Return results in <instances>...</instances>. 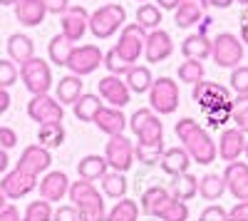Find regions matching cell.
I'll list each match as a JSON object with an SVG mask.
<instances>
[{
	"instance_id": "obj_29",
	"label": "cell",
	"mask_w": 248,
	"mask_h": 221,
	"mask_svg": "<svg viewBox=\"0 0 248 221\" xmlns=\"http://www.w3.org/2000/svg\"><path fill=\"white\" fill-rule=\"evenodd\" d=\"M82 97V77L77 75H65L57 82V90H55V99L65 107V105H75L77 99Z\"/></svg>"
},
{
	"instance_id": "obj_34",
	"label": "cell",
	"mask_w": 248,
	"mask_h": 221,
	"mask_svg": "<svg viewBox=\"0 0 248 221\" xmlns=\"http://www.w3.org/2000/svg\"><path fill=\"white\" fill-rule=\"evenodd\" d=\"M99 182H102V194H105V196L117 199V202L127 196L129 184H127V176H124L122 172H107L105 176L99 179Z\"/></svg>"
},
{
	"instance_id": "obj_45",
	"label": "cell",
	"mask_w": 248,
	"mask_h": 221,
	"mask_svg": "<svg viewBox=\"0 0 248 221\" xmlns=\"http://www.w3.org/2000/svg\"><path fill=\"white\" fill-rule=\"evenodd\" d=\"M231 90L236 95H248V67L246 65H238L231 72Z\"/></svg>"
},
{
	"instance_id": "obj_57",
	"label": "cell",
	"mask_w": 248,
	"mask_h": 221,
	"mask_svg": "<svg viewBox=\"0 0 248 221\" xmlns=\"http://www.w3.org/2000/svg\"><path fill=\"white\" fill-rule=\"evenodd\" d=\"M211 25H214V20H211L209 15H206V17L201 20V23H199V32H201V35H206V32H209V28H211Z\"/></svg>"
},
{
	"instance_id": "obj_46",
	"label": "cell",
	"mask_w": 248,
	"mask_h": 221,
	"mask_svg": "<svg viewBox=\"0 0 248 221\" xmlns=\"http://www.w3.org/2000/svg\"><path fill=\"white\" fill-rule=\"evenodd\" d=\"M199 221H229V211H226L221 204H209L201 211Z\"/></svg>"
},
{
	"instance_id": "obj_30",
	"label": "cell",
	"mask_w": 248,
	"mask_h": 221,
	"mask_svg": "<svg viewBox=\"0 0 248 221\" xmlns=\"http://www.w3.org/2000/svg\"><path fill=\"white\" fill-rule=\"evenodd\" d=\"M102 107H105V105H102V97L99 95L82 92V97L72 105V112H75V117L79 119V122H94V117H97V112Z\"/></svg>"
},
{
	"instance_id": "obj_43",
	"label": "cell",
	"mask_w": 248,
	"mask_h": 221,
	"mask_svg": "<svg viewBox=\"0 0 248 221\" xmlns=\"http://www.w3.org/2000/svg\"><path fill=\"white\" fill-rule=\"evenodd\" d=\"M186 219H189V206H186V202H179L174 196L167 204V209L159 214V221H186Z\"/></svg>"
},
{
	"instance_id": "obj_62",
	"label": "cell",
	"mask_w": 248,
	"mask_h": 221,
	"mask_svg": "<svg viewBox=\"0 0 248 221\" xmlns=\"http://www.w3.org/2000/svg\"><path fill=\"white\" fill-rule=\"evenodd\" d=\"M243 154H246V159H248V139H246V152H243Z\"/></svg>"
},
{
	"instance_id": "obj_9",
	"label": "cell",
	"mask_w": 248,
	"mask_h": 221,
	"mask_svg": "<svg viewBox=\"0 0 248 221\" xmlns=\"http://www.w3.org/2000/svg\"><path fill=\"white\" fill-rule=\"evenodd\" d=\"M102 157L107 159V164L112 167V172H122V174H127L132 169V164L137 162L132 139L124 137V134L109 137L107 144H105V154H102Z\"/></svg>"
},
{
	"instance_id": "obj_33",
	"label": "cell",
	"mask_w": 248,
	"mask_h": 221,
	"mask_svg": "<svg viewBox=\"0 0 248 221\" xmlns=\"http://www.w3.org/2000/svg\"><path fill=\"white\" fill-rule=\"evenodd\" d=\"M124 82H127L129 92L134 95H141V92H149L152 90V70L144 67V65H134L127 75H124Z\"/></svg>"
},
{
	"instance_id": "obj_12",
	"label": "cell",
	"mask_w": 248,
	"mask_h": 221,
	"mask_svg": "<svg viewBox=\"0 0 248 221\" xmlns=\"http://www.w3.org/2000/svg\"><path fill=\"white\" fill-rule=\"evenodd\" d=\"M102 60H105V52L99 50V45H79V47H72L65 67H70V72L77 77H85V75H92L102 65Z\"/></svg>"
},
{
	"instance_id": "obj_25",
	"label": "cell",
	"mask_w": 248,
	"mask_h": 221,
	"mask_svg": "<svg viewBox=\"0 0 248 221\" xmlns=\"http://www.w3.org/2000/svg\"><path fill=\"white\" fill-rule=\"evenodd\" d=\"M169 202H171L169 189H164V187H149L147 191L141 194V199H139V211L147 214V216L159 219V214L167 209Z\"/></svg>"
},
{
	"instance_id": "obj_32",
	"label": "cell",
	"mask_w": 248,
	"mask_h": 221,
	"mask_svg": "<svg viewBox=\"0 0 248 221\" xmlns=\"http://www.w3.org/2000/svg\"><path fill=\"white\" fill-rule=\"evenodd\" d=\"M226 191V182L221 174H203L199 179V196L203 202H218Z\"/></svg>"
},
{
	"instance_id": "obj_16",
	"label": "cell",
	"mask_w": 248,
	"mask_h": 221,
	"mask_svg": "<svg viewBox=\"0 0 248 221\" xmlns=\"http://www.w3.org/2000/svg\"><path fill=\"white\" fill-rule=\"evenodd\" d=\"M37 191L45 202H62L70 191V176L60 169H52V172H45L43 179H37Z\"/></svg>"
},
{
	"instance_id": "obj_37",
	"label": "cell",
	"mask_w": 248,
	"mask_h": 221,
	"mask_svg": "<svg viewBox=\"0 0 248 221\" xmlns=\"http://www.w3.org/2000/svg\"><path fill=\"white\" fill-rule=\"evenodd\" d=\"M137 25L144 28L147 32L159 30V25H161V8L154 5V3H144V5H139V10H137Z\"/></svg>"
},
{
	"instance_id": "obj_51",
	"label": "cell",
	"mask_w": 248,
	"mask_h": 221,
	"mask_svg": "<svg viewBox=\"0 0 248 221\" xmlns=\"http://www.w3.org/2000/svg\"><path fill=\"white\" fill-rule=\"evenodd\" d=\"M0 221H23V214H20L15 204H5L0 209Z\"/></svg>"
},
{
	"instance_id": "obj_14",
	"label": "cell",
	"mask_w": 248,
	"mask_h": 221,
	"mask_svg": "<svg viewBox=\"0 0 248 221\" xmlns=\"http://www.w3.org/2000/svg\"><path fill=\"white\" fill-rule=\"evenodd\" d=\"M50 164H52V154L43 144L25 147L23 154H20V159H17V169H23L25 174H32V176H40V174L50 172Z\"/></svg>"
},
{
	"instance_id": "obj_17",
	"label": "cell",
	"mask_w": 248,
	"mask_h": 221,
	"mask_svg": "<svg viewBox=\"0 0 248 221\" xmlns=\"http://www.w3.org/2000/svg\"><path fill=\"white\" fill-rule=\"evenodd\" d=\"M99 97H102V102H109V107H127L129 105V99H132V92L127 87V82H124L122 77L117 75H107V77H102L99 79Z\"/></svg>"
},
{
	"instance_id": "obj_58",
	"label": "cell",
	"mask_w": 248,
	"mask_h": 221,
	"mask_svg": "<svg viewBox=\"0 0 248 221\" xmlns=\"http://www.w3.org/2000/svg\"><path fill=\"white\" fill-rule=\"evenodd\" d=\"M241 43H248V17L241 23Z\"/></svg>"
},
{
	"instance_id": "obj_6",
	"label": "cell",
	"mask_w": 248,
	"mask_h": 221,
	"mask_svg": "<svg viewBox=\"0 0 248 221\" xmlns=\"http://www.w3.org/2000/svg\"><path fill=\"white\" fill-rule=\"evenodd\" d=\"M20 79H23L25 90L35 97V95H47L52 87V72L50 65L43 57H32L25 65H20Z\"/></svg>"
},
{
	"instance_id": "obj_40",
	"label": "cell",
	"mask_w": 248,
	"mask_h": 221,
	"mask_svg": "<svg viewBox=\"0 0 248 221\" xmlns=\"http://www.w3.org/2000/svg\"><path fill=\"white\" fill-rule=\"evenodd\" d=\"M231 119L243 134H248V95H238L236 99H231Z\"/></svg>"
},
{
	"instance_id": "obj_35",
	"label": "cell",
	"mask_w": 248,
	"mask_h": 221,
	"mask_svg": "<svg viewBox=\"0 0 248 221\" xmlns=\"http://www.w3.org/2000/svg\"><path fill=\"white\" fill-rule=\"evenodd\" d=\"M72 47H75L72 40H67L62 32H60V35H52V37H50V45H47V55H50V60H52V65L65 67Z\"/></svg>"
},
{
	"instance_id": "obj_36",
	"label": "cell",
	"mask_w": 248,
	"mask_h": 221,
	"mask_svg": "<svg viewBox=\"0 0 248 221\" xmlns=\"http://www.w3.org/2000/svg\"><path fill=\"white\" fill-rule=\"evenodd\" d=\"M105 221H139V204L124 196L107 211Z\"/></svg>"
},
{
	"instance_id": "obj_56",
	"label": "cell",
	"mask_w": 248,
	"mask_h": 221,
	"mask_svg": "<svg viewBox=\"0 0 248 221\" xmlns=\"http://www.w3.org/2000/svg\"><path fill=\"white\" fill-rule=\"evenodd\" d=\"M236 3V0H206V5H211V8H231Z\"/></svg>"
},
{
	"instance_id": "obj_11",
	"label": "cell",
	"mask_w": 248,
	"mask_h": 221,
	"mask_svg": "<svg viewBox=\"0 0 248 221\" xmlns=\"http://www.w3.org/2000/svg\"><path fill=\"white\" fill-rule=\"evenodd\" d=\"M144 43H147V30L139 28L137 23H127L122 28L119 43L114 45V50H117V55L122 60H127L129 65H134L137 60L144 55Z\"/></svg>"
},
{
	"instance_id": "obj_50",
	"label": "cell",
	"mask_w": 248,
	"mask_h": 221,
	"mask_svg": "<svg viewBox=\"0 0 248 221\" xmlns=\"http://www.w3.org/2000/svg\"><path fill=\"white\" fill-rule=\"evenodd\" d=\"M45 8L52 15H65L70 10V0H45Z\"/></svg>"
},
{
	"instance_id": "obj_27",
	"label": "cell",
	"mask_w": 248,
	"mask_h": 221,
	"mask_svg": "<svg viewBox=\"0 0 248 221\" xmlns=\"http://www.w3.org/2000/svg\"><path fill=\"white\" fill-rule=\"evenodd\" d=\"M181 52H184L186 60H199V63H203L206 57H211V40H209V35L191 32L189 37H184Z\"/></svg>"
},
{
	"instance_id": "obj_19",
	"label": "cell",
	"mask_w": 248,
	"mask_h": 221,
	"mask_svg": "<svg viewBox=\"0 0 248 221\" xmlns=\"http://www.w3.org/2000/svg\"><path fill=\"white\" fill-rule=\"evenodd\" d=\"M218 157L223 159L226 164H231V162H238L241 154L246 152V134L238 129V127H231V129H223L221 137H218Z\"/></svg>"
},
{
	"instance_id": "obj_60",
	"label": "cell",
	"mask_w": 248,
	"mask_h": 221,
	"mask_svg": "<svg viewBox=\"0 0 248 221\" xmlns=\"http://www.w3.org/2000/svg\"><path fill=\"white\" fill-rule=\"evenodd\" d=\"M5 202H8V199H5V194H3V191H0V209H3V206H5Z\"/></svg>"
},
{
	"instance_id": "obj_38",
	"label": "cell",
	"mask_w": 248,
	"mask_h": 221,
	"mask_svg": "<svg viewBox=\"0 0 248 221\" xmlns=\"http://www.w3.org/2000/svg\"><path fill=\"white\" fill-rule=\"evenodd\" d=\"M65 127L62 125H47V127H40L37 129V144H43L47 149H57L62 142H65Z\"/></svg>"
},
{
	"instance_id": "obj_54",
	"label": "cell",
	"mask_w": 248,
	"mask_h": 221,
	"mask_svg": "<svg viewBox=\"0 0 248 221\" xmlns=\"http://www.w3.org/2000/svg\"><path fill=\"white\" fill-rule=\"evenodd\" d=\"M179 3H181V0H156V5H159L161 10H176Z\"/></svg>"
},
{
	"instance_id": "obj_26",
	"label": "cell",
	"mask_w": 248,
	"mask_h": 221,
	"mask_svg": "<svg viewBox=\"0 0 248 221\" xmlns=\"http://www.w3.org/2000/svg\"><path fill=\"white\" fill-rule=\"evenodd\" d=\"M5 50H8V57L17 65H25L28 60L35 57V43L25 32H13L5 43Z\"/></svg>"
},
{
	"instance_id": "obj_48",
	"label": "cell",
	"mask_w": 248,
	"mask_h": 221,
	"mask_svg": "<svg viewBox=\"0 0 248 221\" xmlns=\"http://www.w3.org/2000/svg\"><path fill=\"white\" fill-rule=\"evenodd\" d=\"M52 221H79L77 206H72V204H65V206H57V209L52 211Z\"/></svg>"
},
{
	"instance_id": "obj_23",
	"label": "cell",
	"mask_w": 248,
	"mask_h": 221,
	"mask_svg": "<svg viewBox=\"0 0 248 221\" xmlns=\"http://www.w3.org/2000/svg\"><path fill=\"white\" fill-rule=\"evenodd\" d=\"M159 167L164 169V174L169 176H179V174H186L191 167V157L184 147H167L159 159Z\"/></svg>"
},
{
	"instance_id": "obj_59",
	"label": "cell",
	"mask_w": 248,
	"mask_h": 221,
	"mask_svg": "<svg viewBox=\"0 0 248 221\" xmlns=\"http://www.w3.org/2000/svg\"><path fill=\"white\" fill-rule=\"evenodd\" d=\"M0 5H17V0H0Z\"/></svg>"
},
{
	"instance_id": "obj_52",
	"label": "cell",
	"mask_w": 248,
	"mask_h": 221,
	"mask_svg": "<svg viewBox=\"0 0 248 221\" xmlns=\"http://www.w3.org/2000/svg\"><path fill=\"white\" fill-rule=\"evenodd\" d=\"M229 221H248V202H238L229 211Z\"/></svg>"
},
{
	"instance_id": "obj_39",
	"label": "cell",
	"mask_w": 248,
	"mask_h": 221,
	"mask_svg": "<svg viewBox=\"0 0 248 221\" xmlns=\"http://www.w3.org/2000/svg\"><path fill=\"white\" fill-rule=\"evenodd\" d=\"M176 75H179L181 82L194 87L196 82H201V79H203L206 70H203V63H199V60H184V63L179 65V70H176Z\"/></svg>"
},
{
	"instance_id": "obj_42",
	"label": "cell",
	"mask_w": 248,
	"mask_h": 221,
	"mask_svg": "<svg viewBox=\"0 0 248 221\" xmlns=\"http://www.w3.org/2000/svg\"><path fill=\"white\" fill-rule=\"evenodd\" d=\"M102 65L107 67V72H109V75H117V77H124V75H127V72L134 67V65H129V63H127V60H122V57L117 55V50H114V47L105 52V60H102Z\"/></svg>"
},
{
	"instance_id": "obj_24",
	"label": "cell",
	"mask_w": 248,
	"mask_h": 221,
	"mask_svg": "<svg viewBox=\"0 0 248 221\" xmlns=\"http://www.w3.org/2000/svg\"><path fill=\"white\" fill-rule=\"evenodd\" d=\"M45 15H47L45 0H17V5H15L17 23L25 28H37L45 20Z\"/></svg>"
},
{
	"instance_id": "obj_3",
	"label": "cell",
	"mask_w": 248,
	"mask_h": 221,
	"mask_svg": "<svg viewBox=\"0 0 248 221\" xmlns=\"http://www.w3.org/2000/svg\"><path fill=\"white\" fill-rule=\"evenodd\" d=\"M70 202L72 206H77L79 221H105L107 219V206L105 199H102V191L92 184V182H70Z\"/></svg>"
},
{
	"instance_id": "obj_10",
	"label": "cell",
	"mask_w": 248,
	"mask_h": 221,
	"mask_svg": "<svg viewBox=\"0 0 248 221\" xmlns=\"http://www.w3.org/2000/svg\"><path fill=\"white\" fill-rule=\"evenodd\" d=\"M28 117L32 119V122H37L40 127L62 125V119H65V107L50 95H35L28 102Z\"/></svg>"
},
{
	"instance_id": "obj_20",
	"label": "cell",
	"mask_w": 248,
	"mask_h": 221,
	"mask_svg": "<svg viewBox=\"0 0 248 221\" xmlns=\"http://www.w3.org/2000/svg\"><path fill=\"white\" fill-rule=\"evenodd\" d=\"M221 176L226 182V189L231 191V196H236L238 202H248V164L246 162L226 164Z\"/></svg>"
},
{
	"instance_id": "obj_22",
	"label": "cell",
	"mask_w": 248,
	"mask_h": 221,
	"mask_svg": "<svg viewBox=\"0 0 248 221\" xmlns=\"http://www.w3.org/2000/svg\"><path fill=\"white\" fill-rule=\"evenodd\" d=\"M206 0H181L179 8L174 10V23L176 28L181 30H189V28H196L201 20L206 17Z\"/></svg>"
},
{
	"instance_id": "obj_44",
	"label": "cell",
	"mask_w": 248,
	"mask_h": 221,
	"mask_svg": "<svg viewBox=\"0 0 248 221\" xmlns=\"http://www.w3.org/2000/svg\"><path fill=\"white\" fill-rule=\"evenodd\" d=\"M20 77V70L13 60H0V90H10Z\"/></svg>"
},
{
	"instance_id": "obj_4",
	"label": "cell",
	"mask_w": 248,
	"mask_h": 221,
	"mask_svg": "<svg viewBox=\"0 0 248 221\" xmlns=\"http://www.w3.org/2000/svg\"><path fill=\"white\" fill-rule=\"evenodd\" d=\"M127 23V10L119 3H107L90 15V30L97 40H107Z\"/></svg>"
},
{
	"instance_id": "obj_55",
	"label": "cell",
	"mask_w": 248,
	"mask_h": 221,
	"mask_svg": "<svg viewBox=\"0 0 248 221\" xmlns=\"http://www.w3.org/2000/svg\"><path fill=\"white\" fill-rule=\"evenodd\" d=\"M8 167H10V157H8L5 149H0V174H5Z\"/></svg>"
},
{
	"instance_id": "obj_1",
	"label": "cell",
	"mask_w": 248,
	"mask_h": 221,
	"mask_svg": "<svg viewBox=\"0 0 248 221\" xmlns=\"http://www.w3.org/2000/svg\"><path fill=\"white\" fill-rule=\"evenodd\" d=\"M129 127L137 137L134 144V159L147 167L159 164V159L164 154V125L156 112H152L149 107H141L137 112H132L129 117Z\"/></svg>"
},
{
	"instance_id": "obj_21",
	"label": "cell",
	"mask_w": 248,
	"mask_h": 221,
	"mask_svg": "<svg viewBox=\"0 0 248 221\" xmlns=\"http://www.w3.org/2000/svg\"><path fill=\"white\" fill-rule=\"evenodd\" d=\"M94 125L99 132H105L107 137H117V134H124V129L129 127V119L119 107H102L94 117Z\"/></svg>"
},
{
	"instance_id": "obj_61",
	"label": "cell",
	"mask_w": 248,
	"mask_h": 221,
	"mask_svg": "<svg viewBox=\"0 0 248 221\" xmlns=\"http://www.w3.org/2000/svg\"><path fill=\"white\" fill-rule=\"evenodd\" d=\"M236 3H241V5H246V8H248V0H236Z\"/></svg>"
},
{
	"instance_id": "obj_2",
	"label": "cell",
	"mask_w": 248,
	"mask_h": 221,
	"mask_svg": "<svg viewBox=\"0 0 248 221\" xmlns=\"http://www.w3.org/2000/svg\"><path fill=\"white\" fill-rule=\"evenodd\" d=\"M174 132H176V137H179L181 147H184L186 152H189L191 162H196V164L206 167V164H211L214 159L218 157L216 142L211 139V134H209V132H206V129L196 122V119H191V117L179 119L176 127H174Z\"/></svg>"
},
{
	"instance_id": "obj_63",
	"label": "cell",
	"mask_w": 248,
	"mask_h": 221,
	"mask_svg": "<svg viewBox=\"0 0 248 221\" xmlns=\"http://www.w3.org/2000/svg\"><path fill=\"white\" fill-rule=\"evenodd\" d=\"M139 3H147V0H139Z\"/></svg>"
},
{
	"instance_id": "obj_49",
	"label": "cell",
	"mask_w": 248,
	"mask_h": 221,
	"mask_svg": "<svg viewBox=\"0 0 248 221\" xmlns=\"http://www.w3.org/2000/svg\"><path fill=\"white\" fill-rule=\"evenodd\" d=\"M15 144H17V134H15V129H13V127H0V149L10 152Z\"/></svg>"
},
{
	"instance_id": "obj_7",
	"label": "cell",
	"mask_w": 248,
	"mask_h": 221,
	"mask_svg": "<svg viewBox=\"0 0 248 221\" xmlns=\"http://www.w3.org/2000/svg\"><path fill=\"white\" fill-rule=\"evenodd\" d=\"M149 110L156 114H171L179 110V82L171 77H156L149 90Z\"/></svg>"
},
{
	"instance_id": "obj_31",
	"label": "cell",
	"mask_w": 248,
	"mask_h": 221,
	"mask_svg": "<svg viewBox=\"0 0 248 221\" xmlns=\"http://www.w3.org/2000/svg\"><path fill=\"white\" fill-rule=\"evenodd\" d=\"M169 194L179 202H191V199L199 194V179L194 174H179V176H171V189Z\"/></svg>"
},
{
	"instance_id": "obj_8",
	"label": "cell",
	"mask_w": 248,
	"mask_h": 221,
	"mask_svg": "<svg viewBox=\"0 0 248 221\" xmlns=\"http://www.w3.org/2000/svg\"><path fill=\"white\" fill-rule=\"evenodd\" d=\"M191 97L203 112L231 107V90L218 85V82H206V79H201V82H196L191 87Z\"/></svg>"
},
{
	"instance_id": "obj_13",
	"label": "cell",
	"mask_w": 248,
	"mask_h": 221,
	"mask_svg": "<svg viewBox=\"0 0 248 221\" xmlns=\"http://www.w3.org/2000/svg\"><path fill=\"white\" fill-rule=\"evenodd\" d=\"M37 189V176L32 174H25L23 169H10L5 172L3 182H0V191L5 194V199H10V202H17V199H25L30 191Z\"/></svg>"
},
{
	"instance_id": "obj_47",
	"label": "cell",
	"mask_w": 248,
	"mask_h": 221,
	"mask_svg": "<svg viewBox=\"0 0 248 221\" xmlns=\"http://www.w3.org/2000/svg\"><path fill=\"white\" fill-rule=\"evenodd\" d=\"M206 119H209L211 127H221V125H226V122L231 119V107H221V110L206 112Z\"/></svg>"
},
{
	"instance_id": "obj_41",
	"label": "cell",
	"mask_w": 248,
	"mask_h": 221,
	"mask_svg": "<svg viewBox=\"0 0 248 221\" xmlns=\"http://www.w3.org/2000/svg\"><path fill=\"white\" fill-rule=\"evenodd\" d=\"M23 221H52V204L45 199H37L25 206Z\"/></svg>"
},
{
	"instance_id": "obj_18",
	"label": "cell",
	"mask_w": 248,
	"mask_h": 221,
	"mask_svg": "<svg viewBox=\"0 0 248 221\" xmlns=\"http://www.w3.org/2000/svg\"><path fill=\"white\" fill-rule=\"evenodd\" d=\"M174 52V43H171V35L167 30H152L147 32V43H144V57H147V63L156 65V63H164V60H169Z\"/></svg>"
},
{
	"instance_id": "obj_15",
	"label": "cell",
	"mask_w": 248,
	"mask_h": 221,
	"mask_svg": "<svg viewBox=\"0 0 248 221\" xmlns=\"http://www.w3.org/2000/svg\"><path fill=\"white\" fill-rule=\"evenodd\" d=\"M60 28H62V35L72 43H79L85 32L90 30V13L87 8L82 5H70V10L65 15H60Z\"/></svg>"
},
{
	"instance_id": "obj_5",
	"label": "cell",
	"mask_w": 248,
	"mask_h": 221,
	"mask_svg": "<svg viewBox=\"0 0 248 221\" xmlns=\"http://www.w3.org/2000/svg\"><path fill=\"white\" fill-rule=\"evenodd\" d=\"M243 43L231 35V32H221L211 40V57L218 67H226V70H236L243 60Z\"/></svg>"
},
{
	"instance_id": "obj_53",
	"label": "cell",
	"mask_w": 248,
	"mask_h": 221,
	"mask_svg": "<svg viewBox=\"0 0 248 221\" xmlns=\"http://www.w3.org/2000/svg\"><path fill=\"white\" fill-rule=\"evenodd\" d=\"M10 102H13V99H10V92H8V90H0V117H3V114L10 110Z\"/></svg>"
},
{
	"instance_id": "obj_28",
	"label": "cell",
	"mask_w": 248,
	"mask_h": 221,
	"mask_svg": "<svg viewBox=\"0 0 248 221\" xmlns=\"http://www.w3.org/2000/svg\"><path fill=\"white\" fill-rule=\"evenodd\" d=\"M107 172H109V164H107V159L99 157V154L82 157L79 164H77V174H79V179H85V182H99Z\"/></svg>"
}]
</instances>
